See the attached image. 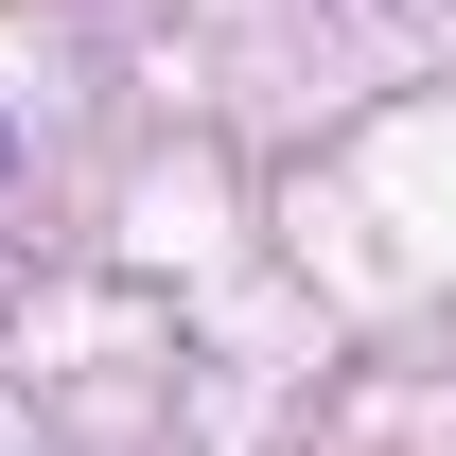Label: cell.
Segmentation results:
<instances>
[]
</instances>
